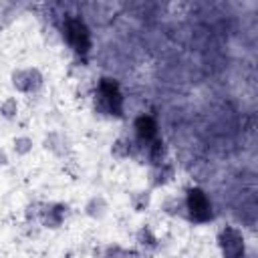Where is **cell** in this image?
Returning a JSON list of instances; mask_svg holds the SVG:
<instances>
[{"label": "cell", "mask_w": 258, "mask_h": 258, "mask_svg": "<svg viewBox=\"0 0 258 258\" xmlns=\"http://www.w3.org/2000/svg\"><path fill=\"white\" fill-rule=\"evenodd\" d=\"M183 206H185V216L191 222L204 224L212 220V202L208 198V194L200 187H189L185 191L183 198Z\"/></svg>", "instance_id": "cell-1"}, {"label": "cell", "mask_w": 258, "mask_h": 258, "mask_svg": "<svg viewBox=\"0 0 258 258\" xmlns=\"http://www.w3.org/2000/svg\"><path fill=\"white\" fill-rule=\"evenodd\" d=\"M95 107H99V111L109 113V115H121V93H119V85L115 83V79L103 77L99 81Z\"/></svg>", "instance_id": "cell-2"}, {"label": "cell", "mask_w": 258, "mask_h": 258, "mask_svg": "<svg viewBox=\"0 0 258 258\" xmlns=\"http://www.w3.org/2000/svg\"><path fill=\"white\" fill-rule=\"evenodd\" d=\"M218 246L224 258H246L244 236L238 228H232V226L222 228L218 234Z\"/></svg>", "instance_id": "cell-3"}, {"label": "cell", "mask_w": 258, "mask_h": 258, "mask_svg": "<svg viewBox=\"0 0 258 258\" xmlns=\"http://www.w3.org/2000/svg\"><path fill=\"white\" fill-rule=\"evenodd\" d=\"M42 73L36 67H20L10 73V83L18 93H34L42 87Z\"/></svg>", "instance_id": "cell-4"}, {"label": "cell", "mask_w": 258, "mask_h": 258, "mask_svg": "<svg viewBox=\"0 0 258 258\" xmlns=\"http://www.w3.org/2000/svg\"><path fill=\"white\" fill-rule=\"evenodd\" d=\"M69 214V208L67 204H60V202H48V204H40L38 208V220H40V226L42 228H48V230H56L62 226L64 218Z\"/></svg>", "instance_id": "cell-5"}, {"label": "cell", "mask_w": 258, "mask_h": 258, "mask_svg": "<svg viewBox=\"0 0 258 258\" xmlns=\"http://www.w3.org/2000/svg\"><path fill=\"white\" fill-rule=\"evenodd\" d=\"M64 30H67V32H64V36H67L69 44H71L77 52L85 54V52L89 50V46H91V36H89L87 26H85L81 20L73 18V20H69V22H67V28H64Z\"/></svg>", "instance_id": "cell-6"}, {"label": "cell", "mask_w": 258, "mask_h": 258, "mask_svg": "<svg viewBox=\"0 0 258 258\" xmlns=\"http://www.w3.org/2000/svg\"><path fill=\"white\" fill-rule=\"evenodd\" d=\"M173 177H175V167L169 161H161L157 165H151V169H149V185L151 187L167 185Z\"/></svg>", "instance_id": "cell-7"}, {"label": "cell", "mask_w": 258, "mask_h": 258, "mask_svg": "<svg viewBox=\"0 0 258 258\" xmlns=\"http://www.w3.org/2000/svg\"><path fill=\"white\" fill-rule=\"evenodd\" d=\"M133 129L141 143H149L157 137V123L151 115H139L133 123Z\"/></svg>", "instance_id": "cell-8"}, {"label": "cell", "mask_w": 258, "mask_h": 258, "mask_svg": "<svg viewBox=\"0 0 258 258\" xmlns=\"http://www.w3.org/2000/svg\"><path fill=\"white\" fill-rule=\"evenodd\" d=\"M42 147L56 157H64L69 151V137L60 131H48L42 139Z\"/></svg>", "instance_id": "cell-9"}, {"label": "cell", "mask_w": 258, "mask_h": 258, "mask_svg": "<svg viewBox=\"0 0 258 258\" xmlns=\"http://www.w3.org/2000/svg\"><path fill=\"white\" fill-rule=\"evenodd\" d=\"M85 216L91 218V220H103L107 214H109V202L105 196L97 194V196H91L87 202H85V208H83Z\"/></svg>", "instance_id": "cell-10"}, {"label": "cell", "mask_w": 258, "mask_h": 258, "mask_svg": "<svg viewBox=\"0 0 258 258\" xmlns=\"http://www.w3.org/2000/svg\"><path fill=\"white\" fill-rule=\"evenodd\" d=\"M151 206V191L149 189H133L129 191V208L137 214L145 212Z\"/></svg>", "instance_id": "cell-11"}, {"label": "cell", "mask_w": 258, "mask_h": 258, "mask_svg": "<svg viewBox=\"0 0 258 258\" xmlns=\"http://www.w3.org/2000/svg\"><path fill=\"white\" fill-rule=\"evenodd\" d=\"M135 242H137V246L139 248H145V250H153V248H157V236H155V232L149 228V226H141L139 230H137V234H135Z\"/></svg>", "instance_id": "cell-12"}, {"label": "cell", "mask_w": 258, "mask_h": 258, "mask_svg": "<svg viewBox=\"0 0 258 258\" xmlns=\"http://www.w3.org/2000/svg\"><path fill=\"white\" fill-rule=\"evenodd\" d=\"M18 111H20V103L16 97H6L2 103H0V115L2 119L6 121H14L18 117Z\"/></svg>", "instance_id": "cell-13"}, {"label": "cell", "mask_w": 258, "mask_h": 258, "mask_svg": "<svg viewBox=\"0 0 258 258\" xmlns=\"http://www.w3.org/2000/svg\"><path fill=\"white\" fill-rule=\"evenodd\" d=\"M32 149H34L32 137H28V135H16V137L12 139V151H14L16 155L24 157V155L32 153Z\"/></svg>", "instance_id": "cell-14"}, {"label": "cell", "mask_w": 258, "mask_h": 258, "mask_svg": "<svg viewBox=\"0 0 258 258\" xmlns=\"http://www.w3.org/2000/svg\"><path fill=\"white\" fill-rule=\"evenodd\" d=\"M161 210L167 214V216H179V214H185V206H183V200H179L177 196H167L161 204Z\"/></svg>", "instance_id": "cell-15"}, {"label": "cell", "mask_w": 258, "mask_h": 258, "mask_svg": "<svg viewBox=\"0 0 258 258\" xmlns=\"http://www.w3.org/2000/svg\"><path fill=\"white\" fill-rule=\"evenodd\" d=\"M111 155H113L115 159H127V157L131 155V141L119 137V139L111 145Z\"/></svg>", "instance_id": "cell-16"}, {"label": "cell", "mask_w": 258, "mask_h": 258, "mask_svg": "<svg viewBox=\"0 0 258 258\" xmlns=\"http://www.w3.org/2000/svg\"><path fill=\"white\" fill-rule=\"evenodd\" d=\"M101 258H125V248L117 242H111V244H105L101 248Z\"/></svg>", "instance_id": "cell-17"}, {"label": "cell", "mask_w": 258, "mask_h": 258, "mask_svg": "<svg viewBox=\"0 0 258 258\" xmlns=\"http://www.w3.org/2000/svg\"><path fill=\"white\" fill-rule=\"evenodd\" d=\"M8 161H10V159H8V153H6V149L0 145V167H6Z\"/></svg>", "instance_id": "cell-18"}, {"label": "cell", "mask_w": 258, "mask_h": 258, "mask_svg": "<svg viewBox=\"0 0 258 258\" xmlns=\"http://www.w3.org/2000/svg\"><path fill=\"white\" fill-rule=\"evenodd\" d=\"M125 258H145V254H141L139 250H125Z\"/></svg>", "instance_id": "cell-19"}]
</instances>
